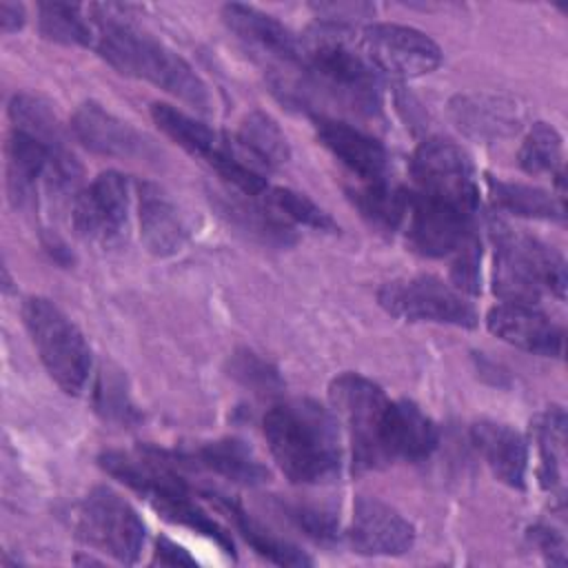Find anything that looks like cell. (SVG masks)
I'll list each match as a JSON object with an SVG mask.
<instances>
[{
  "instance_id": "obj_16",
  "label": "cell",
  "mask_w": 568,
  "mask_h": 568,
  "mask_svg": "<svg viewBox=\"0 0 568 568\" xmlns=\"http://www.w3.org/2000/svg\"><path fill=\"white\" fill-rule=\"evenodd\" d=\"M73 135L93 153L120 160H140L153 155V144L129 122L115 118L98 102L78 106L71 120Z\"/></svg>"
},
{
  "instance_id": "obj_2",
  "label": "cell",
  "mask_w": 568,
  "mask_h": 568,
  "mask_svg": "<svg viewBox=\"0 0 568 568\" xmlns=\"http://www.w3.org/2000/svg\"><path fill=\"white\" fill-rule=\"evenodd\" d=\"M100 36L95 42L98 53L120 73L146 80L200 113L211 111V91L200 73L173 49L142 33L126 22L113 20L104 7H91Z\"/></svg>"
},
{
  "instance_id": "obj_21",
  "label": "cell",
  "mask_w": 568,
  "mask_h": 568,
  "mask_svg": "<svg viewBox=\"0 0 568 568\" xmlns=\"http://www.w3.org/2000/svg\"><path fill=\"white\" fill-rule=\"evenodd\" d=\"M470 437L493 475L510 488L526 486L528 448L524 437L508 424L479 419L470 428Z\"/></svg>"
},
{
  "instance_id": "obj_37",
  "label": "cell",
  "mask_w": 568,
  "mask_h": 568,
  "mask_svg": "<svg viewBox=\"0 0 568 568\" xmlns=\"http://www.w3.org/2000/svg\"><path fill=\"white\" fill-rule=\"evenodd\" d=\"M286 517L302 528L311 539L315 541H331L337 537V519L333 513L315 506H304V504H286L282 506Z\"/></svg>"
},
{
  "instance_id": "obj_6",
  "label": "cell",
  "mask_w": 568,
  "mask_h": 568,
  "mask_svg": "<svg viewBox=\"0 0 568 568\" xmlns=\"http://www.w3.org/2000/svg\"><path fill=\"white\" fill-rule=\"evenodd\" d=\"M22 320L51 379L64 393L80 395L91 373V348L80 328L47 297H29Z\"/></svg>"
},
{
  "instance_id": "obj_31",
  "label": "cell",
  "mask_w": 568,
  "mask_h": 568,
  "mask_svg": "<svg viewBox=\"0 0 568 568\" xmlns=\"http://www.w3.org/2000/svg\"><path fill=\"white\" fill-rule=\"evenodd\" d=\"M9 115L18 131H22L53 149H64L60 122H58L55 113L51 111V106L44 100H40L38 95L16 93L9 104Z\"/></svg>"
},
{
  "instance_id": "obj_15",
  "label": "cell",
  "mask_w": 568,
  "mask_h": 568,
  "mask_svg": "<svg viewBox=\"0 0 568 568\" xmlns=\"http://www.w3.org/2000/svg\"><path fill=\"white\" fill-rule=\"evenodd\" d=\"M486 326L499 339L528 353L559 357L564 348V331L546 313L532 304L501 302L486 315Z\"/></svg>"
},
{
  "instance_id": "obj_14",
  "label": "cell",
  "mask_w": 568,
  "mask_h": 568,
  "mask_svg": "<svg viewBox=\"0 0 568 568\" xmlns=\"http://www.w3.org/2000/svg\"><path fill=\"white\" fill-rule=\"evenodd\" d=\"M351 544L362 555H404L413 548L415 528L393 506L377 497L359 495L353 506Z\"/></svg>"
},
{
  "instance_id": "obj_12",
  "label": "cell",
  "mask_w": 568,
  "mask_h": 568,
  "mask_svg": "<svg viewBox=\"0 0 568 568\" xmlns=\"http://www.w3.org/2000/svg\"><path fill=\"white\" fill-rule=\"evenodd\" d=\"M362 51L373 69L397 78H419L442 64L439 44L424 31L404 24H368L362 33Z\"/></svg>"
},
{
  "instance_id": "obj_20",
  "label": "cell",
  "mask_w": 568,
  "mask_h": 568,
  "mask_svg": "<svg viewBox=\"0 0 568 568\" xmlns=\"http://www.w3.org/2000/svg\"><path fill=\"white\" fill-rule=\"evenodd\" d=\"M138 209L142 242L153 255L166 257L184 246L189 237L184 217L175 202L158 184H138Z\"/></svg>"
},
{
  "instance_id": "obj_3",
  "label": "cell",
  "mask_w": 568,
  "mask_h": 568,
  "mask_svg": "<svg viewBox=\"0 0 568 568\" xmlns=\"http://www.w3.org/2000/svg\"><path fill=\"white\" fill-rule=\"evenodd\" d=\"M100 466L111 477L144 497L166 521L191 528L220 546V550L226 555H233L231 535L191 499L186 481L169 466V462H162L160 450H106L100 455Z\"/></svg>"
},
{
  "instance_id": "obj_34",
  "label": "cell",
  "mask_w": 568,
  "mask_h": 568,
  "mask_svg": "<svg viewBox=\"0 0 568 568\" xmlns=\"http://www.w3.org/2000/svg\"><path fill=\"white\" fill-rule=\"evenodd\" d=\"M561 135L546 122H535L519 146V166L526 173H564L561 171Z\"/></svg>"
},
{
  "instance_id": "obj_1",
  "label": "cell",
  "mask_w": 568,
  "mask_h": 568,
  "mask_svg": "<svg viewBox=\"0 0 568 568\" xmlns=\"http://www.w3.org/2000/svg\"><path fill=\"white\" fill-rule=\"evenodd\" d=\"M264 437L293 484H324L339 475L342 448L335 417L313 399H288L264 415Z\"/></svg>"
},
{
  "instance_id": "obj_39",
  "label": "cell",
  "mask_w": 568,
  "mask_h": 568,
  "mask_svg": "<svg viewBox=\"0 0 568 568\" xmlns=\"http://www.w3.org/2000/svg\"><path fill=\"white\" fill-rule=\"evenodd\" d=\"M528 537H530L532 546L546 557V561L557 564V566L566 564V541L555 528L539 524V526L530 528Z\"/></svg>"
},
{
  "instance_id": "obj_27",
  "label": "cell",
  "mask_w": 568,
  "mask_h": 568,
  "mask_svg": "<svg viewBox=\"0 0 568 568\" xmlns=\"http://www.w3.org/2000/svg\"><path fill=\"white\" fill-rule=\"evenodd\" d=\"M206 495L213 501H217L220 508L233 519L235 528L248 541V546L257 555L268 559L271 564H277V566H311L313 564V559L304 550H300L295 544L271 532L264 524L253 519L235 499H231L226 495H217V493H206Z\"/></svg>"
},
{
  "instance_id": "obj_30",
  "label": "cell",
  "mask_w": 568,
  "mask_h": 568,
  "mask_svg": "<svg viewBox=\"0 0 568 568\" xmlns=\"http://www.w3.org/2000/svg\"><path fill=\"white\" fill-rule=\"evenodd\" d=\"M488 191L495 206L521 215V217H535V220H561L564 217V204L557 202L548 191L517 184V182H501L495 178H488Z\"/></svg>"
},
{
  "instance_id": "obj_25",
  "label": "cell",
  "mask_w": 568,
  "mask_h": 568,
  "mask_svg": "<svg viewBox=\"0 0 568 568\" xmlns=\"http://www.w3.org/2000/svg\"><path fill=\"white\" fill-rule=\"evenodd\" d=\"M231 142L235 151L257 171L277 169L291 158V146L284 131L268 113L262 111L244 115Z\"/></svg>"
},
{
  "instance_id": "obj_8",
  "label": "cell",
  "mask_w": 568,
  "mask_h": 568,
  "mask_svg": "<svg viewBox=\"0 0 568 568\" xmlns=\"http://www.w3.org/2000/svg\"><path fill=\"white\" fill-rule=\"evenodd\" d=\"M417 193L473 213L479 204L477 173L468 153L450 140L422 142L410 162Z\"/></svg>"
},
{
  "instance_id": "obj_29",
  "label": "cell",
  "mask_w": 568,
  "mask_h": 568,
  "mask_svg": "<svg viewBox=\"0 0 568 568\" xmlns=\"http://www.w3.org/2000/svg\"><path fill=\"white\" fill-rule=\"evenodd\" d=\"M408 197L410 191L402 186H390L384 180L366 182L364 186L351 191V200L359 209L362 217L379 231H397L404 224Z\"/></svg>"
},
{
  "instance_id": "obj_36",
  "label": "cell",
  "mask_w": 568,
  "mask_h": 568,
  "mask_svg": "<svg viewBox=\"0 0 568 568\" xmlns=\"http://www.w3.org/2000/svg\"><path fill=\"white\" fill-rule=\"evenodd\" d=\"M231 375L235 379H240L244 386L255 388L257 393H266V390H273V388L282 386V379H280L277 371L251 351H242V353L233 355Z\"/></svg>"
},
{
  "instance_id": "obj_23",
  "label": "cell",
  "mask_w": 568,
  "mask_h": 568,
  "mask_svg": "<svg viewBox=\"0 0 568 568\" xmlns=\"http://www.w3.org/2000/svg\"><path fill=\"white\" fill-rule=\"evenodd\" d=\"M180 457L184 462H191L193 466L206 468L244 486H257L268 481L271 477L268 468L262 464L255 450L240 437H222L215 442H206Z\"/></svg>"
},
{
  "instance_id": "obj_4",
  "label": "cell",
  "mask_w": 568,
  "mask_h": 568,
  "mask_svg": "<svg viewBox=\"0 0 568 568\" xmlns=\"http://www.w3.org/2000/svg\"><path fill=\"white\" fill-rule=\"evenodd\" d=\"M493 291L504 302L532 304L544 293L564 297L568 277L559 251L508 224L493 226Z\"/></svg>"
},
{
  "instance_id": "obj_40",
  "label": "cell",
  "mask_w": 568,
  "mask_h": 568,
  "mask_svg": "<svg viewBox=\"0 0 568 568\" xmlns=\"http://www.w3.org/2000/svg\"><path fill=\"white\" fill-rule=\"evenodd\" d=\"M153 564H162V566H195V559L175 541L160 537L155 541V555H153Z\"/></svg>"
},
{
  "instance_id": "obj_5",
  "label": "cell",
  "mask_w": 568,
  "mask_h": 568,
  "mask_svg": "<svg viewBox=\"0 0 568 568\" xmlns=\"http://www.w3.org/2000/svg\"><path fill=\"white\" fill-rule=\"evenodd\" d=\"M328 399L337 419L346 426L357 473L388 466L386 430L393 399L373 379L359 373H342L328 386Z\"/></svg>"
},
{
  "instance_id": "obj_38",
  "label": "cell",
  "mask_w": 568,
  "mask_h": 568,
  "mask_svg": "<svg viewBox=\"0 0 568 568\" xmlns=\"http://www.w3.org/2000/svg\"><path fill=\"white\" fill-rule=\"evenodd\" d=\"M453 266H450V277L453 286L459 293H470L477 295L481 288V273H479V262H481V246L479 240L475 237L470 244H466L457 255H453Z\"/></svg>"
},
{
  "instance_id": "obj_9",
  "label": "cell",
  "mask_w": 568,
  "mask_h": 568,
  "mask_svg": "<svg viewBox=\"0 0 568 568\" xmlns=\"http://www.w3.org/2000/svg\"><path fill=\"white\" fill-rule=\"evenodd\" d=\"M379 304L395 317L406 322H435L473 328L477 313L455 286L433 275H417L386 282L377 291Z\"/></svg>"
},
{
  "instance_id": "obj_18",
  "label": "cell",
  "mask_w": 568,
  "mask_h": 568,
  "mask_svg": "<svg viewBox=\"0 0 568 568\" xmlns=\"http://www.w3.org/2000/svg\"><path fill=\"white\" fill-rule=\"evenodd\" d=\"M317 140L355 175L364 182L384 180L386 173V151L368 133L333 118L317 115L315 120Z\"/></svg>"
},
{
  "instance_id": "obj_13",
  "label": "cell",
  "mask_w": 568,
  "mask_h": 568,
  "mask_svg": "<svg viewBox=\"0 0 568 568\" xmlns=\"http://www.w3.org/2000/svg\"><path fill=\"white\" fill-rule=\"evenodd\" d=\"M404 224L410 246L428 257L457 255L477 237L473 213L430 200L417 191H410Z\"/></svg>"
},
{
  "instance_id": "obj_22",
  "label": "cell",
  "mask_w": 568,
  "mask_h": 568,
  "mask_svg": "<svg viewBox=\"0 0 568 568\" xmlns=\"http://www.w3.org/2000/svg\"><path fill=\"white\" fill-rule=\"evenodd\" d=\"M439 442L435 422L413 402L393 399L390 419L386 430V455L388 462H422Z\"/></svg>"
},
{
  "instance_id": "obj_24",
  "label": "cell",
  "mask_w": 568,
  "mask_h": 568,
  "mask_svg": "<svg viewBox=\"0 0 568 568\" xmlns=\"http://www.w3.org/2000/svg\"><path fill=\"white\" fill-rule=\"evenodd\" d=\"M209 195L211 204L220 211V215L242 233L251 235L253 240H260L268 246H288L295 242L291 224L277 213H273L268 204L262 206L253 200H244L240 191L231 193L213 189Z\"/></svg>"
},
{
  "instance_id": "obj_42",
  "label": "cell",
  "mask_w": 568,
  "mask_h": 568,
  "mask_svg": "<svg viewBox=\"0 0 568 568\" xmlns=\"http://www.w3.org/2000/svg\"><path fill=\"white\" fill-rule=\"evenodd\" d=\"M320 13H324L326 18H353V16H359V13H368L373 11L371 4H317L315 7Z\"/></svg>"
},
{
  "instance_id": "obj_41",
  "label": "cell",
  "mask_w": 568,
  "mask_h": 568,
  "mask_svg": "<svg viewBox=\"0 0 568 568\" xmlns=\"http://www.w3.org/2000/svg\"><path fill=\"white\" fill-rule=\"evenodd\" d=\"M0 24L4 33H13L24 24V7L18 2H2L0 4Z\"/></svg>"
},
{
  "instance_id": "obj_28",
  "label": "cell",
  "mask_w": 568,
  "mask_h": 568,
  "mask_svg": "<svg viewBox=\"0 0 568 568\" xmlns=\"http://www.w3.org/2000/svg\"><path fill=\"white\" fill-rule=\"evenodd\" d=\"M535 442L539 450V484L561 501L566 468V413L561 406H548L535 419Z\"/></svg>"
},
{
  "instance_id": "obj_7",
  "label": "cell",
  "mask_w": 568,
  "mask_h": 568,
  "mask_svg": "<svg viewBox=\"0 0 568 568\" xmlns=\"http://www.w3.org/2000/svg\"><path fill=\"white\" fill-rule=\"evenodd\" d=\"M75 526L82 541L122 564H135L144 548L146 526L142 517L106 486H95L80 501Z\"/></svg>"
},
{
  "instance_id": "obj_17",
  "label": "cell",
  "mask_w": 568,
  "mask_h": 568,
  "mask_svg": "<svg viewBox=\"0 0 568 568\" xmlns=\"http://www.w3.org/2000/svg\"><path fill=\"white\" fill-rule=\"evenodd\" d=\"M67 149H53L18 129L7 140V189L13 206L36 202L38 184L49 186L53 164Z\"/></svg>"
},
{
  "instance_id": "obj_26",
  "label": "cell",
  "mask_w": 568,
  "mask_h": 568,
  "mask_svg": "<svg viewBox=\"0 0 568 568\" xmlns=\"http://www.w3.org/2000/svg\"><path fill=\"white\" fill-rule=\"evenodd\" d=\"M450 111L457 126L473 138H501L519 124L517 106L495 95H459L450 104Z\"/></svg>"
},
{
  "instance_id": "obj_32",
  "label": "cell",
  "mask_w": 568,
  "mask_h": 568,
  "mask_svg": "<svg viewBox=\"0 0 568 568\" xmlns=\"http://www.w3.org/2000/svg\"><path fill=\"white\" fill-rule=\"evenodd\" d=\"M38 24L44 38L62 44H91L93 31L80 4L40 2Z\"/></svg>"
},
{
  "instance_id": "obj_33",
  "label": "cell",
  "mask_w": 568,
  "mask_h": 568,
  "mask_svg": "<svg viewBox=\"0 0 568 568\" xmlns=\"http://www.w3.org/2000/svg\"><path fill=\"white\" fill-rule=\"evenodd\" d=\"M264 202L286 222H297L315 231H326V233H337L339 226L335 220L317 206L311 197H306L300 191H293L288 186H268L264 191Z\"/></svg>"
},
{
  "instance_id": "obj_10",
  "label": "cell",
  "mask_w": 568,
  "mask_h": 568,
  "mask_svg": "<svg viewBox=\"0 0 568 568\" xmlns=\"http://www.w3.org/2000/svg\"><path fill=\"white\" fill-rule=\"evenodd\" d=\"M302 62L324 87L353 104L366 109L377 104V75L373 64L342 36L322 31L306 44L302 42Z\"/></svg>"
},
{
  "instance_id": "obj_19",
  "label": "cell",
  "mask_w": 568,
  "mask_h": 568,
  "mask_svg": "<svg viewBox=\"0 0 568 568\" xmlns=\"http://www.w3.org/2000/svg\"><path fill=\"white\" fill-rule=\"evenodd\" d=\"M222 18L240 40L260 49L262 53H268L282 62L302 60V42L273 16L248 4L231 2L222 7Z\"/></svg>"
},
{
  "instance_id": "obj_11",
  "label": "cell",
  "mask_w": 568,
  "mask_h": 568,
  "mask_svg": "<svg viewBox=\"0 0 568 568\" xmlns=\"http://www.w3.org/2000/svg\"><path fill=\"white\" fill-rule=\"evenodd\" d=\"M129 204L131 189L126 175L104 171L87 189L75 193L71 209L73 226L84 240L113 246L126 235Z\"/></svg>"
},
{
  "instance_id": "obj_35",
  "label": "cell",
  "mask_w": 568,
  "mask_h": 568,
  "mask_svg": "<svg viewBox=\"0 0 568 568\" xmlns=\"http://www.w3.org/2000/svg\"><path fill=\"white\" fill-rule=\"evenodd\" d=\"M95 408L104 419L118 424H133L140 419V413L129 399L122 375L118 371H104L95 386Z\"/></svg>"
}]
</instances>
